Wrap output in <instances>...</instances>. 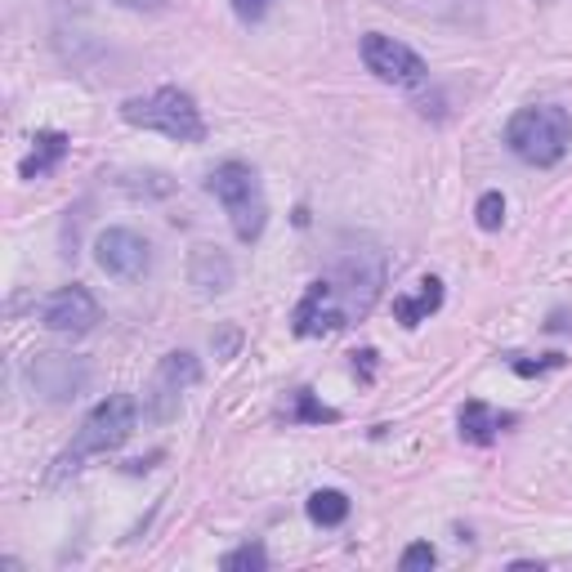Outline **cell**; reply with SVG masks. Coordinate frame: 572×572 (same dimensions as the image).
Returning <instances> with one entry per match:
<instances>
[{"label":"cell","mask_w":572,"mask_h":572,"mask_svg":"<svg viewBox=\"0 0 572 572\" xmlns=\"http://www.w3.org/2000/svg\"><path fill=\"white\" fill-rule=\"evenodd\" d=\"M380 287H385V255L363 246V251H349L345 259H335V269L322 274L304 300L295 304V335H331V331H345L354 322H363L376 300H380Z\"/></svg>","instance_id":"obj_1"},{"label":"cell","mask_w":572,"mask_h":572,"mask_svg":"<svg viewBox=\"0 0 572 572\" xmlns=\"http://www.w3.org/2000/svg\"><path fill=\"white\" fill-rule=\"evenodd\" d=\"M135 421H139V403L130 398V394H112V398H103L86 421H81V430H76V438L59 452V461H54V470H50V483H63L67 474H76L81 470L90 456H103V452H117L130 434H135Z\"/></svg>","instance_id":"obj_2"},{"label":"cell","mask_w":572,"mask_h":572,"mask_svg":"<svg viewBox=\"0 0 572 572\" xmlns=\"http://www.w3.org/2000/svg\"><path fill=\"white\" fill-rule=\"evenodd\" d=\"M122 122L139 126V130H157L175 143H202L206 139V122L202 107L193 103V94H183L175 86H162L152 94H135L122 103Z\"/></svg>","instance_id":"obj_3"},{"label":"cell","mask_w":572,"mask_h":572,"mask_svg":"<svg viewBox=\"0 0 572 572\" xmlns=\"http://www.w3.org/2000/svg\"><path fill=\"white\" fill-rule=\"evenodd\" d=\"M206 193L228 211L238 242H259L264 224H269V202H264V183L246 162H224L211 170Z\"/></svg>","instance_id":"obj_4"},{"label":"cell","mask_w":572,"mask_h":572,"mask_svg":"<svg viewBox=\"0 0 572 572\" xmlns=\"http://www.w3.org/2000/svg\"><path fill=\"white\" fill-rule=\"evenodd\" d=\"M506 143L527 166H555L572 143V117L555 103L519 107L510 117V126H506Z\"/></svg>","instance_id":"obj_5"},{"label":"cell","mask_w":572,"mask_h":572,"mask_svg":"<svg viewBox=\"0 0 572 572\" xmlns=\"http://www.w3.org/2000/svg\"><path fill=\"white\" fill-rule=\"evenodd\" d=\"M23 380L31 398L41 403H76L90 385V363L86 358H72V354H31L27 367H23Z\"/></svg>","instance_id":"obj_6"},{"label":"cell","mask_w":572,"mask_h":572,"mask_svg":"<svg viewBox=\"0 0 572 572\" xmlns=\"http://www.w3.org/2000/svg\"><path fill=\"white\" fill-rule=\"evenodd\" d=\"M363 63L385 86H398V90L425 86V76H430V67H425L421 54H416L411 46H403V41H394V36H380V31L363 36Z\"/></svg>","instance_id":"obj_7"},{"label":"cell","mask_w":572,"mask_h":572,"mask_svg":"<svg viewBox=\"0 0 572 572\" xmlns=\"http://www.w3.org/2000/svg\"><path fill=\"white\" fill-rule=\"evenodd\" d=\"M202 380V367L198 358L188 354V349H175L157 363V371H152V385H148V411H152V421H175L179 407H183V394L193 390Z\"/></svg>","instance_id":"obj_8"},{"label":"cell","mask_w":572,"mask_h":572,"mask_svg":"<svg viewBox=\"0 0 572 572\" xmlns=\"http://www.w3.org/2000/svg\"><path fill=\"white\" fill-rule=\"evenodd\" d=\"M94 259L99 269L122 278V282H139L152 269V246L135 233V228H103L94 238Z\"/></svg>","instance_id":"obj_9"},{"label":"cell","mask_w":572,"mask_h":572,"mask_svg":"<svg viewBox=\"0 0 572 572\" xmlns=\"http://www.w3.org/2000/svg\"><path fill=\"white\" fill-rule=\"evenodd\" d=\"M41 322L54 331V335H86L94 322H99V300L86 291V287H63L46 300L41 309Z\"/></svg>","instance_id":"obj_10"},{"label":"cell","mask_w":572,"mask_h":572,"mask_svg":"<svg viewBox=\"0 0 572 572\" xmlns=\"http://www.w3.org/2000/svg\"><path fill=\"white\" fill-rule=\"evenodd\" d=\"M188 282L198 287V295L233 291V259L219 246H193V255H188Z\"/></svg>","instance_id":"obj_11"},{"label":"cell","mask_w":572,"mask_h":572,"mask_svg":"<svg viewBox=\"0 0 572 572\" xmlns=\"http://www.w3.org/2000/svg\"><path fill=\"white\" fill-rule=\"evenodd\" d=\"M67 148H72V139L67 135H59V130H41L31 139V152H27V162L18 166L23 170V179H46L63 157H67Z\"/></svg>","instance_id":"obj_12"},{"label":"cell","mask_w":572,"mask_h":572,"mask_svg":"<svg viewBox=\"0 0 572 572\" xmlns=\"http://www.w3.org/2000/svg\"><path fill=\"white\" fill-rule=\"evenodd\" d=\"M438 304H443V282L438 278H425L416 295H398L394 300V318L403 327H421L430 314H438Z\"/></svg>","instance_id":"obj_13"},{"label":"cell","mask_w":572,"mask_h":572,"mask_svg":"<svg viewBox=\"0 0 572 572\" xmlns=\"http://www.w3.org/2000/svg\"><path fill=\"white\" fill-rule=\"evenodd\" d=\"M501 425H510V416L492 411V407H487V403H479V398L461 407V438H470V443H492Z\"/></svg>","instance_id":"obj_14"},{"label":"cell","mask_w":572,"mask_h":572,"mask_svg":"<svg viewBox=\"0 0 572 572\" xmlns=\"http://www.w3.org/2000/svg\"><path fill=\"white\" fill-rule=\"evenodd\" d=\"M304 510H309V519L318 527H340L349 519V497H345V492H335V487H322V492H314Z\"/></svg>","instance_id":"obj_15"},{"label":"cell","mask_w":572,"mask_h":572,"mask_svg":"<svg viewBox=\"0 0 572 572\" xmlns=\"http://www.w3.org/2000/svg\"><path fill=\"white\" fill-rule=\"evenodd\" d=\"M264 568H269V550L259 542H246V546L224 555V572H264Z\"/></svg>","instance_id":"obj_16"},{"label":"cell","mask_w":572,"mask_h":572,"mask_svg":"<svg viewBox=\"0 0 572 572\" xmlns=\"http://www.w3.org/2000/svg\"><path fill=\"white\" fill-rule=\"evenodd\" d=\"M474 219H479L483 233H497V228L506 224V198L501 193H483L479 206H474Z\"/></svg>","instance_id":"obj_17"},{"label":"cell","mask_w":572,"mask_h":572,"mask_svg":"<svg viewBox=\"0 0 572 572\" xmlns=\"http://www.w3.org/2000/svg\"><path fill=\"white\" fill-rule=\"evenodd\" d=\"M295 421H340V411H335V407L314 403V394H309V390H300V394H295Z\"/></svg>","instance_id":"obj_18"},{"label":"cell","mask_w":572,"mask_h":572,"mask_svg":"<svg viewBox=\"0 0 572 572\" xmlns=\"http://www.w3.org/2000/svg\"><path fill=\"white\" fill-rule=\"evenodd\" d=\"M434 559H438V555H434V546H430V542H416V546H407V550H403L398 568H403V572H425V568H434Z\"/></svg>","instance_id":"obj_19"},{"label":"cell","mask_w":572,"mask_h":572,"mask_svg":"<svg viewBox=\"0 0 572 572\" xmlns=\"http://www.w3.org/2000/svg\"><path fill=\"white\" fill-rule=\"evenodd\" d=\"M269 5H274V0H233V14L242 23H259L264 14H269Z\"/></svg>","instance_id":"obj_20"},{"label":"cell","mask_w":572,"mask_h":572,"mask_svg":"<svg viewBox=\"0 0 572 572\" xmlns=\"http://www.w3.org/2000/svg\"><path fill=\"white\" fill-rule=\"evenodd\" d=\"M559 363H563V358L550 354L546 363H514V371H519V376H542V371H550V367H559Z\"/></svg>","instance_id":"obj_21"},{"label":"cell","mask_w":572,"mask_h":572,"mask_svg":"<svg viewBox=\"0 0 572 572\" xmlns=\"http://www.w3.org/2000/svg\"><path fill=\"white\" fill-rule=\"evenodd\" d=\"M112 5H122V10H162L166 0H112Z\"/></svg>","instance_id":"obj_22"}]
</instances>
